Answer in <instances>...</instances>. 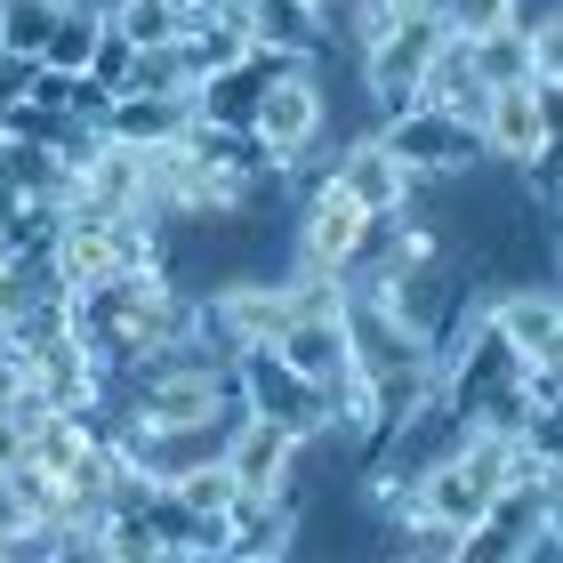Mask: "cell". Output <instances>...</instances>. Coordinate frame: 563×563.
Segmentation results:
<instances>
[{
	"label": "cell",
	"instance_id": "6da1fadb",
	"mask_svg": "<svg viewBox=\"0 0 563 563\" xmlns=\"http://www.w3.org/2000/svg\"><path fill=\"white\" fill-rule=\"evenodd\" d=\"M314 65H322V57H314ZM314 65L282 73V81L258 97V113H250L258 145H266L274 162L298 177V186L330 162V89H322V73H314Z\"/></svg>",
	"mask_w": 563,
	"mask_h": 563
},
{
	"label": "cell",
	"instance_id": "7a4b0ae2",
	"mask_svg": "<svg viewBox=\"0 0 563 563\" xmlns=\"http://www.w3.org/2000/svg\"><path fill=\"white\" fill-rule=\"evenodd\" d=\"M371 130L387 137V153L419 177V186H443V177H459V169L483 162L475 121H459V113H443V106H402V113H387V121H371Z\"/></svg>",
	"mask_w": 563,
	"mask_h": 563
},
{
	"label": "cell",
	"instance_id": "3957f363",
	"mask_svg": "<svg viewBox=\"0 0 563 563\" xmlns=\"http://www.w3.org/2000/svg\"><path fill=\"white\" fill-rule=\"evenodd\" d=\"M234 411H250V419H274V427H290V434H322L330 387L298 378V371L282 363L274 346H242V354H234Z\"/></svg>",
	"mask_w": 563,
	"mask_h": 563
},
{
	"label": "cell",
	"instance_id": "277c9868",
	"mask_svg": "<svg viewBox=\"0 0 563 563\" xmlns=\"http://www.w3.org/2000/svg\"><path fill=\"white\" fill-rule=\"evenodd\" d=\"M483 322H492L523 363H563V298H555V282H499V290H483Z\"/></svg>",
	"mask_w": 563,
	"mask_h": 563
},
{
	"label": "cell",
	"instance_id": "5b68a950",
	"mask_svg": "<svg viewBox=\"0 0 563 563\" xmlns=\"http://www.w3.org/2000/svg\"><path fill=\"white\" fill-rule=\"evenodd\" d=\"M225 467H234L242 492H290L298 499V475H306V434L274 427V419H250L234 411V427H225Z\"/></svg>",
	"mask_w": 563,
	"mask_h": 563
},
{
	"label": "cell",
	"instance_id": "8992f818",
	"mask_svg": "<svg viewBox=\"0 0 563 563\" xmlns=\"http://www.w3.org/2000/svg\"><path fill=\"white\" fill-rule=\"evenodd\" d=\"M330 177H339V186L354 194V201H363V210L371 218H395L402 210V201H411L419 194V177L411 169H402L395 162V153H387V137H378V130H363V137H346L339 153H330V162H322Z\"/></svg>",
	"mask_w": 563,
	"mask_h": 563
},
{
	"label": "cell",
	"instance_id": "52a82bcc",
	"mask_svg": "<svg viewBox=\"0 0 563 563\" xmlns=\"http://www.w3.org/2000/svg\"><path fill=\"white\" fill-rule=\"evenodd\" d=\"M555 137V121L540 113V97H531L523 81H499V89H483V106H475V145H483V162H507L516 169L531 145H548Z\"/></svg>",
	"mask_w": 563,
	"mask_h": 563
},
{
	"label": "cell",
	"instance_id": "ba28073f",
	"mask_svg": "<svg viewBox=\"0 0 563 563\" xmlns=\"http://www.w3.org/2000/svg\"><path fill=\"white\" fill-rule=\"evenodd\" d=\"M97 130H106L113 145H130V153H153V145H177L194 130V97H177V89H121L106 113H97Z\"/></svg>",
	"mask_w": 563,
	"mask_h": 563
},
{
	"label": "cell",
	"instance_id": "9c48e42d",
	"mask_svg": "<svg viewBox=\"0 0 563 563\" xmlns=\"http://www.w3.org/2000/svg\"><path fill=\"white\" fill-rule=\"evenodd\" d=\"M298 555V499L290 492H242L225 516V563H274Z\"/></svg>",
	"mask_w": 563,
	"mask_h": 563
},
{
	"label": "cell",
	"instance_id": "30bf717a",
	"mask_svg": "<svg viewBox=\"0 0 563 563\" xmlns=\"http://www.w3.org/2000/svg\"><path fill=\"white\" fill-rule=\"evenodd\" d=\"M266 346L298 378H314V387H339V378H346V322H339V306H298Z\"/></svg>",
	"mask_w": 563,
	"mask_h": 563
},
{
	"label": "cell",
	"instance_id": "8fae6325",
	"mask_svg": "<svg viewBox=\"0 0 563 563\" xmlns=\"http://www.w3.org/2000/svg\"><path fill=\"white\" fill-rule=\"evenodd\" d=\"M242 33L258 48H282V57H330L314 0H242Z\"/></svg>",
	"mask_w": 563,
	"mask_h": 563
},
{
	"label": "cell",
	"instance_id": "7c38bea8",
	"mask_svg": "<svg viewBox=\"0 0 563 563\" xmlns=\"http://www.w3.org/2000/svg\"><path fill=\"white\" fill-rule=\"evenodd\" d=\"M97 41H106V9H97V0H65V9H57V24H48V41H41V57H33V65H48V73H89Z\"/></svg>",
	"mask_w": 563,
	"mask_h": 563
},
{
	"label": "cell",
	"instance_id": "4fadbf2b",
	"mask_svg": "<svg viewBox=\"0 0 563 563\" xmlns=\"http://www.w3.org/2000/svg\"><path fill=\"white\" fill-rule=\"evenodd\" d=\"M169 499L186 507V516H201V523H225V516H234V499H242V483H234L225 459H194V467L169 475Z\"/></svg>",
	"mask_w": 563,
	"mask_h": 563
},
{
	"label": "cell",
	"instance_id": "5bb4252c",
	"mask_svg": "<svg viewBox=\"0 0 563 563\" xmlns=\"http://www.w3.org/2000/svg\"><path fill=\"white\" fill-rule=\"evenodd\" d=\"M467 65H475V81H483V89H499V81H523V73H531V33H516V24L467 33Z\"/></svg>",
	"mask_w": 563,
	"mask_h": 563
},
{
	"label": "cell",
	"instance_id": "9a60e30c",
	"mask_svg": "<svg viewBox=\"0 0 563 563\" xmlns=\"http://www.w3.org/2000/svg\"><path fill=\"white\" fill-rule=\"evenodd\" d=\"M57 9H65V0H0V48H9V57H41Z\"/></svg>",
	"mask_w": 563,
	"mask_h": 563
},
{
	"label": "cell",
	"instance_id": "2e32d148",
	"mask_svg": "<svg viewBox=\"0 0 563 563\" xmlns=\"http://www.w3.org/2000/svg\"><path fill=\"white\" fill-rule=\"evenodd\" d=\"M130 57H137V48L121 41V33H113V16H106V41H97V57H89V81L121 97V89H130Z\"/></svg>",
	"mask_w": 563,
	"mask_h": 563
},
{
	"label": "cell",
	"instance_id": "e0dca14e",
	"mask_svg": "<svg viewBox=\"0 0 563 563\" xmlns=\"http://www.w3.org/2000/svg\"><path fill=\"white\" fill-rule=\"evenodd\" d=\"M434 16L451 33H492V24H507V0H434Z\"/></svg>",
	"mask_w": 563,
	"mask_h": 563
},
{
	"label": "cell",
	"instance_id": "ac0fdd59",
	"mask_svg": "<svg viewBox=\"0 0 563 563\" xmlns=\"http://www.w3.org/2000/svg\"><path fill=\"white\" fill-rule=\"evenodd\" d=\"M507 24H516V33H555L563 0H507Z\"/></svg>",
	"mask_w": 563,
	"mask_h": 563
}]
</instances>
